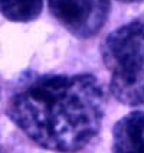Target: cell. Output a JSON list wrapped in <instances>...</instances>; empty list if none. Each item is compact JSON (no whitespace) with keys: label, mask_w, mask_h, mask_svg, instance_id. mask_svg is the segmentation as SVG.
<instances>
[{"label":"cell","mask_w":144,"mask_h":153,"mask_svg":"<svg viewBox=\"0 0 144 153\" xmlns=\"http://www.w3.org/2000/svg\"><path fill=\"white\" fill-rule=\"evenodd\" d=\"M105 95L91 74L41 75L12 95L7 116L32 142L58 153L78 152L98 134Z\"/></svg>","instance_id":"obj_1"},{"label":"cell","mask_w":144,"mask_h":153,"mask_svg":"<svg viewBox=\"0 0 144 153\" xmlns=\"http://www.w3.org/2000/svg\"><path fill=\"white\" fill-rule=\"evenodd\" d=\"M111 75V94L126 105L144 104V23L130 22L112 30L101 45Z\"/></svg>","instance_id":"obj_2"},{"label":"cell","mask_w":144,"mask_h":153,"mask_svg":"<svg viewBox=\"0 0 144 153\" xmlns=\"http://www.w3.org/2000/svg\"><path fill=\"white\" fill-rule=\"evenodd\" d=\"M52 16L79 39H89L101 30L110 15L111 0H48Z\"/></svg>","instance_id":"obj_3"},{"label":"cell","mask_w":144,"mask_h":153,"mask_svg":"<svg viewBox=\"0 0 144 153\" xmlns=\"http://www.w3.org/2000/svg\"><path fill=\"white\" fill-rule=\"evenodd\" d=\"M112 153H144V111H133L112 128Z\"/></svg>","instance_id":"obj_4"},{"label":"cell","mask_w":144,"mask_h":153,"mask_svg":"<svg viewBox=\"0 0 144 153\" xmlns=\"http://www.w3.org/2000/svg\"><path fill=\"white\" fill-rule=\"evenodd\" d=\"M43 0H0L1 15L17 23L32 22L41 15Z\"/></svg>","instance_id":"obj_5"},{"label":"cell","mask_w":144,"mask_h":153,"mask_svg":"<svg viewBox=\"0 0 144 153\" xmlns=\"http://www.w3.org/2000/svg\"><path fill=\"white\" fill-rule=\"evenodd\" d=\"M0 153H4V147H3V143H1V136H0Z\"/></svg>","instance_id":"obj_6"}]
</instances>
